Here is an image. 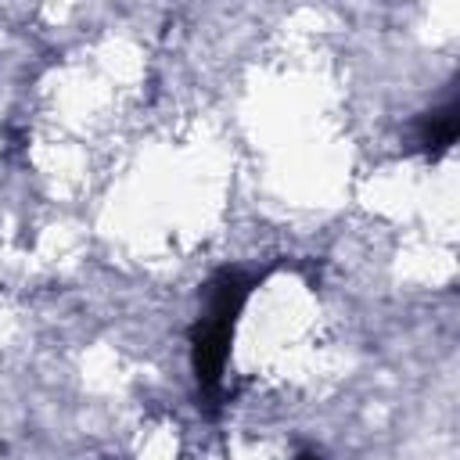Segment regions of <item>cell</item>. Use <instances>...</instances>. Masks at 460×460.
I'll use <instances>...</instances> for the list:
<instances>
[{
    "mask_svg": "<svg viewBox=\"0 0 460 460\" xmlns=\"http://www.w3.org/2000/svg\"><path fill=\"white\" fill-rule=\"evenodd\" d=\"M255 284L259 277L244 270H234V266L216 270L212 280L205 284V305L198 320L190 323V367H194L198 395L208 413H216L223 402V374L230 359V341H234L241 309L248 295L255 291Z\"/></svg>",
    "mask_w": 460,
    "mask_h": 460,
    "instance_id": "cell-1",
    "label": "cell"
},
{
    "mask_svg": "<svg viewBox=\"0 0 460 460\" xmlns=\"http://www.w3.org/2000/svg\"><path fill=\"white\" fill-rule=\"evenodd\" d=\"M456 129H460V104L456 101H446L438 108H431L420 122H417V144L424 155H442L453 147L456 140Z\"/></svg>",
    "mask_w": 460,
    "mask_h": 460,
    "instance_id": "cell-2",
    "label": "cell"
},
{
    "mask_svg": "<svg viewBox=\"0 0 460 460\" xmlns=\"http://www.w3.org/2000/svg\"><path fill=\"white\" fill-rule=\"evenodd\" d=\"M298 460H316V456H298Z\"/></svg>",
    "mask_w": 460,
    "mask_h": 460,
    "instance_id": "cell-3",
    "label": "cell"
}]
</instances>
